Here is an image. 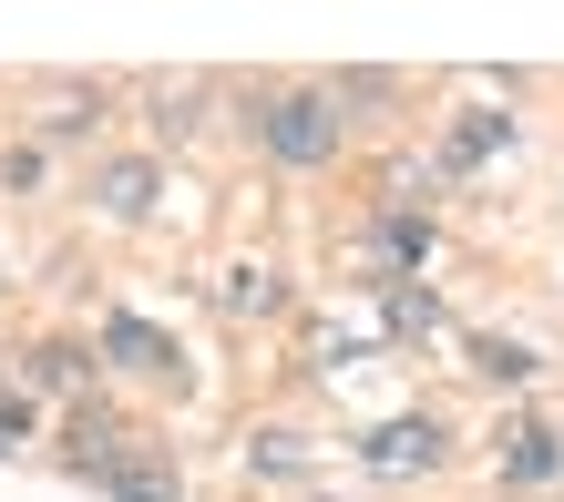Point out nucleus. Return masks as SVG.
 I'll use <instances>...</instances> for the list:
<instances>
[{
    "instance_id": "obj_6",
    "label": "nucleus",
    "mask_w": 564,
    "mask_h": 502,
    "mask_svg": "<svg viewBox=\"0 0 564 502\" xmlns=\"http://www.w3.org/2000/svg\"><path fill=\"white\" fill-rule=\"evenodd\" d=\"M73 482H93V492H113V502H175V461H154L144 441H113V451H93V461H73Z\"/></svg>"
},
{
    "instance_id": "obj_4",
    "label": "nucleus",
    "mask_w": 564,
    "mask_h": 502,
    "mask_svg": "<svg viewBox=\"0 0 564 502\" xmlns=\"http://www.w3.org/2000/svg\"><path fill=\"white\" fill-rule=\"evenodd\" d=\"M93 359H104V370H123V380H175V370H185V349L164 339L154 318H134V308H113V318H104Z\"/></svg>"
},
{
    "instance_id": "obj_2",
    "label": "nucleus",
    "mask_w": 564,
    "mask_h": 502,
    "mask_svg": "<svg viewBox=\"0 0 564 502\" xmlns=\"http://www.w3.org/2000/svg\"><path fill=\"white\" fill-rule=\"evenodd\" d=\"M359 461H370L380 482H431L452 461V430L431 421V411H401V421H370L359 430Z\"/></svg>"
},
{
    "instance_id": "obj_10",
    "label": "nucleus",
    "mask_w": 564,
    "mask_h": 502,
    "mask_svg": "<svg viewBox=\"0 0 564 502\" xmlns=\"http://www.w3.org/2000/svg\"><path fill=\"white\" fill-rule=\"evenodd\" d=\"M462 349H473V380H492V390H534L544 380V359L523 349V339H503V328H473Z\"/></svg>"
},
{
    "instance_id": "obj_16",
    "label": "nucleus",
    "mask_w": 564,
    "mask_h": 502,
    "mask_svg": "<svg viewBox=\"0 0 564 502\" xmlns=\"http://www.w3.org/2000/svg\"><path fill=\"white\" fill-rule=\"evenodd\" d=\"M0 175H11V185L31 195V185H42V175H52V154H42V144H11V164H0Z\"/></svg>"
},
{
    "instance_id": "obj_5",
    "label": "nucleus",
    "mask_w": 564,
    "mask_h": 502,
    "mask_svg": "<svg viewBox=\"0 0 564 502\" xmlns=\"http://www.w3.org/2000/svg\"><path fill=\"white\" fill-rule=\"evenodd\" d=\"M164 195V154H104L93 164V216L104 226H144Z\"/></svg>"
},
{
    "instance_id": "obj_1",
    "label": "nucleus",
    "mask_w": 564,
    "mask_h": 502,
    "mask_svg": "<svg viewBox=\"0 0 564 502\" xmlns=\"http://www.w3.org/2000/svg\"><path fill=\"white\" fill-rule=\"evenodd\" d=\"M247 144L268 154L278 175H318V164H339L349 113L328 103V83H288V92H257L247 103Z\"/></svg>"
},
{
    "instance_id": "obj_13",
    "label": "nucleus",
    "mask_w": 564,
    "mask_h": 502,
    "mask_svg": "<svg viewBox=\"0 0 564 502\" xmlns=\"http://www.w3.org/2000/svg\"><path fill=\"white\" fill-rule=\"evenodd\" d=\"M247 472H257V482H308L318 451L297 441V430H257V441H247Z\"/></svg>"
},
{
    "instance_id": "obj_12",
    "label": "nucleus",
    "mask_w": 564,
    "mask_h": 502,
    "mask_svg": "<svg viewBox=\"0 0 564 502\" xmlns=\"http://www.w3.org/2000/svg\"><path fill=\"white\" fill-rule=\"evenodd\" d=\"M370 257H390L401 277H421V257H431V216H411V206H380V216H370Z\"/></svg>"
},
{
    "instance_id": "obj_11",
    "label": "nucleus",
    "mask_w": 564,
    "mask_h": 502,
    "mask_svg": "<svg viewBox=\"0 0 564 502\" xmlns=\"http://www.w3.org/2000/svg\"><path fill=\"white\" fill-rule=\"evenodd\" d=\"M93 380H104V359H93L83 339H42V349H31V390H62V400H83Z\"/></svg>"
},
{
    "instance_id": "obj_3",
    "label": "nucleus",
    "mask_w": 564,
    "mask_h": 502,
    "mask_svg": "<svg viewBox=\"0 0 564 502\" xmlns=\"http://www.w3.org/2000/svg\"><path fill=\"white\" fill-rule=\"evenodd\" d=\"M492 451H503V461H492L503 492H554V482H564V421H544V411H523Z\"/></svg>"
},
{
    "instance_id": "obj_7",
    "label": "nucleus",
    "mask_w": 564,
    "mask_h": 502,
    "mask_svg": "<svg viewBox=\"0 0 564 502\" xmlns=\"http://www.w3.org/2000/svg\"><path fill=\"white\" fill-rule=\"evenodd\" d=\"M492 154H513V113L503 103H462L452 133H442V175H473V164H492Z\"/></svg>"
},
{
    "instance_id": "obj_17",
    "label": "nucleus",
    "mask_w": 564,
    "mask_h": 502,
    "mask_svg": "<svg viewBox=\"0 0 564 502\" xmlns=\"http://www.w3.org/2000/svg\"><path fill=\"white\" fill-rule=\"evenodd\" d=\"M21 430H31V400H11V390H0V451H21Z\"/></svg>"
},
{
    "instance_id": "obj_9",
    "label": "nucleus",
    "mask_w": 564,
    "mask_h": 502,
    "mask_svg": "<svg viewBox=\"0 0 564 502\" xmlns=\"http://www.w3.org/2000/svg\"><path fill=\"white\" fill-rule=\"evenodd\" d=\"M93 123H104V83L42 92V113H31V133H42V144H93Z\"/></svg>"
},
{
    "instance_id": "obj_14",
    "label": "nucleus",
    "mask_w": 564,
    "mask_h": 502,
    "mask_svg": "<svg viewBox=\"0 0 564 502\" xmlns=\"http://www.w3.org/2000/svg\"><path fill=\"white\" fill-rule=\"evenodd\" d=\"M216 308L226 318H268L278 308V277H268V266H226V277H216Z\"/></svg>"
},
{
    "instance_id": "obj_8",
    "label": "nucleus",
    "mask_w": 564,
    "mask_h": 502,
    "mask_svg": "<svg viewBox=\"0 0 564 502\" xmlns=\"http://www.w3.org/2000/svg\"><path fill=\"white\" fill-rule=\"evenodd\" d=\"M380 339H401V349L442 339V297H431L421 277H380Z\"/></svg>"
},
{
    "instance_id": "obj_15",
    "label": "nucleus",
    "mask_w": 564,
    "mask_h": 502,
    "mask_svg": "<svg viewBox=\"0 0 564 502\" xmlns=\"http://www.w3.org/2000/svg\"><path fill=\"white\" fill-rule=\"evenodd\" d=\"M328 103H339V113H380V103H401V83H390V73H339Z\"/></svg>"
}]
</instances>
